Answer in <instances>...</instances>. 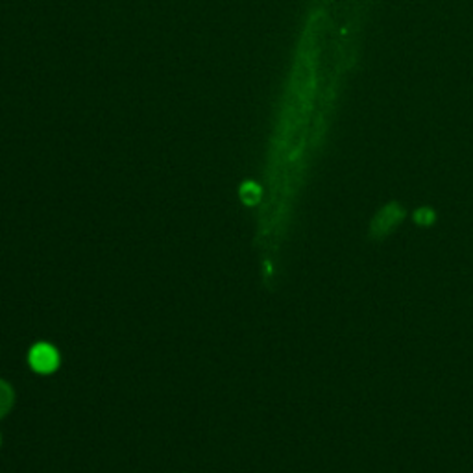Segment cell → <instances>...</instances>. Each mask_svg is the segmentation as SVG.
<instances>
[{"label":"cell","instance_id":"6da1fadb","mask_svg":"<svg viewBox=\"0 0 473 473\" xmlns=\"http://www.w3.org/2000/svg\"><path fill=\"white\" fill-rule=\"evenodd\" d=\"M30 364L32 368L39 372V374H50V372H54L58 368L60 355H58V352L50 344L41 342V344H36V346L32 348Z\"/></svg>","mask_w":473,"mask_h":473},{"label":"cell","instance_id":"7a4b0ae2","mask_svg":"<svg viewBox=\"0 0 473 473\" xmlns=\"http://www.w3.org/2000/svg\"><path fill=\"white\" fill-rule=\"evenodd\" d=\"M398 220H401V211L396 213L394 217H390L389 215V209L385 213H381V217H377L376 222H374V228H372V233H376V235H387L389 231H392V228L396 226V222Z\"/></svg>","mask_w":473,"mask_h":473},{"label":"cell","instance_id":"3957f363","mask_svg":"<svg viewBox=\"0 0 473 473\" xmlns=\"http://www.w3.org/2000/svg\"><path fill=\"white\" fill-rule=\"evenodd\" d=\"M13 403H15V392L12 385L0 379V418H4L12 411Z\"/></svg>","mask_w":473,"mask_h":473},{"label":"cell","instance_id":"277c9868","mask_svg":"<svg viewBox=\"0 0 473 473\" xmlns=\"http://www.w3.org/2000/svg\"><path fill=\"white\" fill-rule=\"evenodd\" d=\"M414 219H416V222H418V224H424V226L431 224L433 211H429V209H422V211H418V215H416Z\"/></svg>","mask_w":473,"mask_h":473}]
</instances>
